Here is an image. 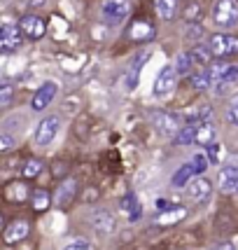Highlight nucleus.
Returning <instances> with one entry per match:
<instances>
[{
  "label": "nucleus",
  "instance_id": "nucleus-1",
  "mask_svg": "<svg viewBox=\"0 0 238 250\" xmlns=\"http://www.w3.org/2000/svg\"><path fill=\"white\" fill-rule=\"evenodd\" d=\"M213 21L219 28H234L238 23L236 0H215V5H213Z\"/></svg>",
  "mask_w": 238,
  "mask_h": 250
},
{
  "label": "nucleus",
  "instance_id": "nucleus-2",
  "mask_svg": "<svg viewBox=\"0 0 238 250\" xmlns=\"http://www.w3.org/2000/svg\"><path fill=\"white\" fill-rule=\"evenodd\" d=\"M131 14V2L129 0H103L100 5V17L105 23L117 26Z\"/></svg>",
  "mask_w": 238,
  "mask_h": 250
},
{
  "label": "nucleus",
  "instance_id": "nucleus-3",
  "mask_svg": "<svg viewBox=\"0 0 238 250\" xmlns=\"http://www.w3.org/2000/svg\"><path fill=\"white\" fill-rule=\"evenodd\" d=\"M208 49H210V54L217 56V59L234 56V54H238V38L236 35H227V33H217V35L210 38Z\"/></svg>",
  "mask_w": 238,
  "mask_h": 250
},
{
  "label": "nucleus",
  "instance_id": "nucleus-4",
  "mask_svg": "<svg viewBox=\"0 0 238 250\" xmlns=\"http://www.w3.org/2000/svg\"><path fill=\"white\" fill-rule=\"evenodd\" d=\"M59 129H61V122H59V117H44V120L40 122L38 131H35V145L47 147V145L56 138Z\"/></svg>",
  "mask_w": 238,
  "mask_h": 250
},
{
  "label": "nucleus",
  "instance_id": "nucleus-5",
  "mask_svg": "<svg viewBox=\"0 0 238 250\" xmlns=\"http://www.w3.org/2000/svg\"><path fill=\"white\" fill-rule=\"evenodd\" d=\"M178 84V75H175L173 65H163L161 73L154 80V96H168Z\"/></svg>",
  "mask_w": 238,
  "mask_h": 250
},
{
  "label": "nucleus",
  "instance_id": "nucleus-6",
  "mask_svg": "<svg viewBox=\"0 0 238 250\" xmlns=\"http://www.w3.org/2000/svg\"><path fill=\"white\" fill-rule=\"evenodd\" d=\"M152 124L161 136H171V138L180 131V122L171 112H152Z\"/></svg>",
  "mask_w": 238,
  "mask_h": 250
},
{
  "label": "nucleus",
  "instance_id": "nucleus-7",
  "mask_svg": "<svg viewBox=\"0 0 238 250\" xmlns=\"http://www.w3.org/2000/svg\"><path fill=\"white\" fill-rule=\"evenodd\" d=\"M77 194V180L75 178H65L61 185L56 187V192H54V206L59 208H65L68 204H73V199H75Z\"/></svg>",
  "mask_w": 238,
  "mask_h": 250
},
{
  "label": "nucleus",
  "instance_id": "nucleus-8",
  "mask_svg": "<svg viewBox=\"0 0 238 250\" xmlns=\"http://www.w3.org/2000/svg\"><path fill=\"white\" fill-rule=\"evenodd\" d=\"M19 31H21V35L31 38V40H40L44 35V31H47V26H44V21L40 17L26 14V17H21V21H19Z\"/></svg>",
  "mask_w": 238,
  "mask_h": 250
},
{
  "label": "nucleus",
  "instance_id": "nucleus-9",
  "mask_svg": "<svg viewBox=\"0 0 238 250\" xmlns=\"http://www.w3.org/2000/svg\"><path fill=\"white\" fill-rule=\"evenodd\" d=\"M21 31L19 26H12V23H2L0 26V49L2 52H10V49H17L21 44Z\"/></svg>",
  "mask_w": 238,
  "mask_h": 250
},
{
  "label": "nucleus",
  "instance_id": "nucleus-10",
  "mask_svg": "<svg viewBox=\"0 0 238 250\" xmlns=\"http://www.w3.org/2000/svg\"><path fill=\"white\" fill-rule=\"evenodd\" d=\"M56 91H59V87H56L54 82H44L42 87L35 91V96H33V101H31V108L35 110V112L44 110L49 103H52V98L56 96Z\"/></svg>",
  "mask_w": 238,
  "mask_h": 250
},
{
  "label": "nucleus",
  "instance_id": "nucleus-11",
  "mask_svg": "<svg viewBox=\"0 0 238 250\" xmlns=\"http://www.w3.org/2000/svg\"><path fill=\"white\" fill-rule=\"evenodd\" d=\"M28 231H31V225L26 220H14V222H10L5 227L2 239H5V243H19V241H23L28 236Z\"/></svg>",
  "mask_w": 238,
  "mask_h": 250
},
{
  "label": "nucleus",
  "instance_id": "nucleus-12",
  "mask_svg": "<svg viewBox=\"0 0 238 250\" xmlns=\"http://www.w3.org/2000/svg\"><path fill=\"white\" fill-rule=\"evenodd\" d=\"M115 215L110 210H94L91 215V227L96 229L98 234H112L115 231Z\"/></svg>",
  "mask_w": 238,
  "mask_h": 250
},
{
  "label": "nucleus",
  "instance_id": "nucleus-13",
  "mask_svg": "<svg viewBox=\"0 0 238 250\" xmlns=\"http://www.w3.org/2000/svg\"><path fill=\"white\" fill-rule=\"evenodd\" d=\"M129 38L131 40H138V42H147V40L154 38V26L150 21H145V19H138V21L131 23Z\"/></svg>",
  "mask_w": 238,
  "mask_h": 250
},
{
  "label": "nucleus",
  "instance_id": "nucleus-14",
  "mask_svg": "<svg viewBox=\"0 0 238 250\" xmlns=\"http://www.w3.org/2000/svg\"><path fill=\"white\" fill-rule=\"evenodd\" d=\"M210 189H213V185L208 183L206 178H196V180H189V183H187V196H189L192 201H203V199L210 194Z\"/></svg>",
  "mask_w": 238,
  "mask_h": 250
},
{
  "label": "nucleus",
  "instance_id": "nucleus-15",
  "mask_svg": "<svg viewBox=\"0 0 238 250\" xmlns=\"http://www.w3.org/2000/svg\"><path fill=\"white\" fill-rule=\"evenodd\" d=\"M147 59H150V52H138L136 59L131 61V68H129V77H126V89H136L138 84V75H140V68L147 63Z\"/></svg>",
  "mask_w": 238,
  "mask_h": 250
},
{
  "label": "nucleus",
  "instance_id": "nucleus-16",
  "mask_svg": "<svg viewBox=\"0 0 238 250\" xmlns=\"http://www.w3.org/2000/svg\"><path fill=\"white\" fill-rule=\"evenodd\" d=\"M238 187V166H224L219 171V189L222 192H236Z\"/></svg>",
  "mask_w": 238,
  "mask_h": 250
},
{
  "label": "nucleus",
  "instance_id": "nucleus-17",
  "mask_svg": "<svg viewBox=\"0 0 238 250\" xmlns=\"http://www.w3.org/2000/svg\"><path fill=\"white\" fill-rule=\"evenodd\" d=\"M215 126L213 124H198L194 131V143H198V145H203V147H208V145H213L215 143Z\"/></svg>",
  "mask_w": 238,
  "mask_h": 250
},
{
  "label": "nucleus",
  "instance_id": "nucleus-18",
  "mask_svg": "<svg viewBox=\"0 0 238 250\" xmlns=\"http://www.w3.org/2000/svg\"><path fill=\"white\" fill-rule=\"evenodd\" d=\"M184 215H187V208L173 206V208H168V210H163V213L154 220V222H157V225H175V222H180Z\"/></svg>",
  "mask_w": 238,
  "mask_h": 250
},
{
  "label": "nucleus",
  "instance_id": "nucleus-19",
  "mask_svg": "<svg viewBox=\"0 0 238 250\" xmlns=\"http://www.w3.org/2000/svg\"><path fill=\"white\" fill-rule=\"evenodd\" d=\"M154 7L163 21H171L178 12V0H154Z\"/></svg>",
  "mask_w": 238,
  "mask_h": 250
},
{
  "label": "nucleus",
  "instance_id": "nucleus-20",
  "mask_svg": "<svg viewBox=\"0 0 238 250\" xmlns=\"http://www.w3.org/2000/svg\"><path fill=\"white\" fill-rule=\"evenodd\" d=\"M189 56H192V61H196L198 65H210V61H213V54H210L208 44H196L194 49L189 52Z\"/></svg>",
  "mask_w": 238,
  "mask_h": 250
},
{
  "label": "nucleus",
  "instance_id": "nucleus-21",
  "mask_svg": "<svg viewBox=\"0 0 238 250\" xmlns=\"http://www.w3.org/2000/svg\"><path fill=\"white\" fill-rule=\"evenodd\" d=\"M192 178H194V168H192V164H184V166L178 168V173L173 175V185L175 187H184Z\"/></svg>",
  "mask_w": 238,
  "mask_h": 250
},
{
  "label": "nucleus",
  "instance_id": "nucleus-22",
  "mask_svg": "<svg viewBox=\"0 0 238 250\" xmlns=\"http://www.w3.org/2000/svg\"><path fill=\"white\" fill-rule=\"evenodd\" d=\"M194 131H196L194 124H187L184 129H180V131H178V133L173 136L175 145H189V143H194Z\"/></svg>",
  "mask_w": 238,
  "mask_h": 250
},
{
  "label": "nucleus",
  "instance_id": "nucleus-23",
  "mask_svg": "<svg viewBox=\"0 0 238 250\" xmlns=\"http://www.w3.org/2000/svg\"><path fill=\"white\" fill-rule=\"evenodd\" d=\"M121 210L129 213L133 220L140 215V206H138V201H136V194H126L124 199H121Z\"/></svg>",
  "mask_w": 238,
  "mask_h": 250
},
{
  "label": "nucleus",
  "instance_id": "nucleus-24",
  "mask_svg": "<svg viewBox=\"0 0 238 250\" xmlns=\"http://www.w3.org/2000/svg\"><path fill=\"white\" fill-rule=\"evenodd\" d=\"M192 56H189V52H182V54H178V59H175V75H184V73H189L192 70Z\"/></svg>",
  "mask_w": 238,
  "mask_h": 250
},
{
  "label": "nucleus",
  "instance_id": "nucleus-25",
  "mask_svg": "<svg viewBox=\"0 0 238 250\" xmlns=\"http://www.w3.org/2000/svg\"><path fill=\"white\" fill-rule=\"evenodd\" d=\"M12 101H14V87L10 82H2L0 84V110L12 105Z\"/></svg>",
  "mask_w": 238,
  "mask_h": 250
},
{
  "label": "nucleus",
  "instance_id": "nucleus-26",
  "mask_svg": "<svg viewBox=\"0 0 238 250\" xmlns=\"http://www.w3.org/2000/svg\"><path fill=\"white\" fill-rule=\"evenodd\" d=\"M49 204H52V196L47 194V192H35V194H33V208H35L38 213L47 210Z\"/></svg>",
  "mask_w": 238,
  "mask_h": 250
},
{
  "label": "nucleus",
  "instance_id": "nucleus-27",
  "mask_svg": "<svg viewBox=\"0 0 238 250\" xmlns=\"http://www.w3.org/2000/svg\"><path fill=\"white\" fill-rule=\"evenodd\" d=\"M40 171H42V162H40V159H28L21 173H23V178H38Z\"/></svg>",
  "mask_w": 238,
  "mask_h": 250
},
{
  "label": "nucleus",
  "instance_id": "nucleus-28",
  "mask_svg": "<svg viewBox=\"0 0 238 250\" xmlns=\"http://www.w3.org/2000/svg\"><path fill=\"white\" fill-rule=\"evenodd\" d=\"M210 84H213V80H210V75H208V70L192 75V87L194 89H208Z\"/></svg>",
  "mask_w": 238,
  "mask_h": 250
},
{
  "label": "nucleus",
  "instance_id": "nucleus-29",
  "mask_svg": "<svg viewBox=\"0 0 238 250\" xmlns=\"http://www.w3.org/2000/svg\"><path fill=\"white\" fill-rule=\"evenodd\" d=\"M236 80H238V65H227L222 77H219V82L227 84V82H236Z\"/></svg>",
  "mask_w": 238,
  "mask_h": 250
},
{
  "label": "nucleus",
  "instance_id": "nucleus-30",
  "mask_svg": "<svg viewBox=\"0 0 238 250\" xmlns=\"http://www.w3.org/2000/svg\"><path fill=\"white\" fill-rule=\"evenodd\" d=\"M208 164H219V159H222V147L217 145V143H213V145H208Z\"/></svg>",
  "mask_w": 238,
  "mask_h": 250
},
{
  "label": "nucleus",
  "instance_id": "nucleus-31",
  "mask_svg": "<svg viewBox=\"0 0 238 250\" xmlns=\"http://www.w3.org/2000/svg\"><path fill=\"white\" fill-rule=\"evenodd\" d=\"M192 168H194V175H201L208 168V159L203 157V154H196L194 162H192Z\"/></svg>",
  "mask_w": 238,
  "mask_h": 250
},
{
  "label": "nucleus",
  "instance_id": "nucleus-32",
  "mask_svg": "<svg viewBox=\"0 0 238 250\" xmlns=\"http://www.w3.org/2000/svg\"><path fill=\"white\" fill-rule=\"evenodd\" d=\"M23 189H26L23 185H10L7 196H10V199H17V201H23V199H26V192H23Z\"/></svg>",
  "mask_w": 238,
  "mask_h": 250
},
{
  "label": "nucleus",
  "instance_id": "nucleus-33",
  "mask_svg": "<svg viewBox=\"0 0 238 250\" xmlns=\"http://www.w3.org/2000/svg\"><path fill=\"white\" fill-rule=\"evenodd\" d=\"M63 250H89V246H87V241L84 239H73V241L65 243Z\"/></svg>",
  "mask_w": 238,
  "mask_h": 250
},
{
  "label": "nucleus",
  "instance_id": "nucleus-34",
  "mask_svg": "<svg viewBox=\"0 0 238 250\" xmlns=\"http://www.w3.org/2000/svg\"><path fill=\"white\" fill-rule=\"evenodd\" d=\"M14 147V138L12 136H0V152H10Z\"/></svg>",
  "mask_w": 238,
  "mask_h": 250
},
{
  "label": "nucleus",
  "instance_id": "nucleus-35",
  "mask_svg": "<svg viewBox=\"0 0 238 250\" xmlns=\"http://www.w3.org/2000/svg\"><path fill=\"white\" fill-rule=\"evenodd\" d=\"M227 117H229V122H234V124H236V126H238V98H236V101H234V103H231V105H229V110H227Z\"/></svg>",
  "mask_w": 238,
  "mask_h": 250
},
{
  "label": "nucleus",
  "instance_id": "nucleus-36",
  "mask_svg": "<svg viewBox=\"0 0 238 250\" xmlns=\"http://www.w3.org/2000/svg\"><path fill=\"white\" fill-rule=\"evenodd\" d=\"M196 17H198V5L192 2V5H189V10H187V14H184V19H187V21H194Z\"/></svg>",
  "mask_w": 238,
  "mask_h": 250
},
{
  "label": "nucleus",
  "instance_id": "nucleus-37",
  "mask_svg": "<svg viewBox=\"0 0 238 250\" xmlns=\"http://www.w3.org/2000/svg\"><path fill=\"white\" fill-rule=\"evenodd\" d=\"M217 250H236V246H231V243H219Z\"/></svg>",
  "mask_w": 238,
  "mask_h": 250
},
{
  "label": "nucleus",
  "instance_id": "nucleus-38",
  "mask_svg": "<svg viewBox=\"0 0 238 250\" xmlns=\"http://www.w3.org/2000/svg\"><path fill=\"white\" fill-rule=\"evenodd\" d=\"M28 5H31V7H42L44 0H28Z\"/></svg>",
  "mask_w": 238,
  "mask_h": 250
},
{
  "label": "nucleus",
  "instance_id": "nucleus-39",
  "mask_svg": "<svg viewBox=\"0 0 238 250\" xmlns=\"http://www.w3.org/2000/svg\"><path fill=\"white\" fill-rule=\"evenodd\" d=\"M0 227H2V215H0Z\"/></svg>",
  "mask_w": 238,
  "mask_h": 250
},
{
  "label": "nucleus",
  "instance_id": "nucleus-40",
  "mask_svg": "<svg viewBox=\"0 0 238 250\" xmlns=\"http://www.w3.org/2000/svg\"><path fill=\"white\" fill-rule=\"evenodd\" d=\"M236 192H238V187H236Z\"/></svg>",
  "mask_w": 238,
  "mask_h": 250
}]
</instances>
